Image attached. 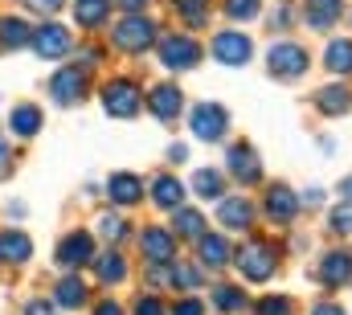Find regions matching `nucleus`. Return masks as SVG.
<instances>
[{
  "label": "nucleus",
  "instance_id": "35",
  "mask_svg": "<svg viewBox=\"0 0 352 315\" xmlns=\"http://www.w3.org/2000/svg\"><path fill=\"white\" fill-rule=\"evenodd\" d=\"M254 315H295V303L287 295H266V299H258Z\"/></svg>",
  "mask_w": 352,
  "mask_h": 315
},
{
  "label": "nucleus",
  "instance_id": "24",
  "mask_svg": "<svg viewBox=\"0 0 352 315\" xmlns=\"http://www.w3.org/2000/svg\"><path fill=\"white\" fill-rule=\"evenodd\" d=\"M316 111H320V115H328V119L349 115V111H352V90H349V86H324V90L316 94Z\"/></svg>",
  "mask_w": 352,
  "mask_h": 315
},
{
  "label": "nucleus",
  "instance_id": "22",
  "mask_svg": "<svg viewBox=\"0 0 352 315\" xmlns=\"http://www.w3.org/2000/svg\"><path fill=\"white\" fill-rule=\"evenodd\" d=\"M152 205L176 213V209L184 205V184H180L176 176H168V172H164V176H156V180H152Z\"/></svg>",
  "mask_w": 352,
  "mask_h": 315
},
{
  "label": "nucleus",
  "instance_id": "16",
  "mask_svg": "<svg viewBox=\"0 0 352 315\" xmlns=\"http://www.w3.org/2000/svg\"><path fill=\"white\" fill-rule=\"evenodd\" d=\"M320 283H324L328 291L349 287L352 283V254L349 250H332V254H324V262H320Z\"/></svg>",
  "mask_w": 352,
  "mask_h": 315
},
{
  "label": "nucleus",
  "instance_id": "3",
  "mask_svg": "<svg viewBox=\"0 0 352 315\" xmlns=\"http://www.w3.org/2000/svg\"><path fill=\"white\" fill-rule=\"evenodd\" d=\"M160 29L144 17V12H131V17H123L115 29H111V41H115V50H123V54H148L160 37H156Z\"/></svg>",
  "mask_w": 352,
  "mask_h": 315
},
{
  "label": "nucleus",
  "instance_id": "33",
  "mask_svg": "<svg viewBox=\"0 0 352 315\" xmlns=\"http://www.w3.org/2000/svg\"><path fill=\"white\" fill-rule=\"evenodd\" d=\"M98 234H102V241H111V246H115V241H123V237H127V221H123L119 213H102V217H98Z\"/></svg>",
  "mask_w": 352,
  "mask_h": 315
},
{
  "label": "nucleus",
  "instance_id": "10",
  "mask_svg": "<svg viewBox=\"0 0 352 315\" xmlns=\"http://www.w3.org/2000/svg\"><path fill=\"white\" fill-rule=\"evenodd\" d=\"M70 45H74V37L62 29V25H41V29H33V50H37V58H45V62H58V58H66L70 54Z\"/></svg>",
  "mask_w": 352,
  "mask_h": 315
},
{
  "label": "nucleus",
  "instance_id": "4",
  "mask_svg": "<svg viewBox=\"0 0 352 315\" xmlns=\"http://www.w3.org/2000/svg\"><path fill=\"white\" fill-rule=\"evenodd\" d=\"M144 90H140V82L135 78H111L102 86V111L111 115V119H135L140 111H144Z\"/></svg>",
  "mask_w": 352,
  "mask_h": 315
},
{
  "label": "nucleus",
  "instance_id": "19",
  "mask_svg": "<svg viewBox=\"0 0 352 315\" xmlns=\"http://www.w3.org/2000/svg\"><path fill=\"white\" fill-rule=\"evenodd\" d=\"M33 258V241L25 230H0V262L4 266H21Z\"/></svg>",
  "mask_w": 352,
  "mask_h": 315
},
{
  "label": "nucleus",
  "instance_id": "25",
  "mask_svg": "<svg viewBox=\"0 0 352 315\" xmlns=\"http://www.w3.org/2000/svg\"><path fill=\"white\" fill-rule=\"evenodd\" d=\"M197 254H201V262H205V266H213V270H217V266H226V262L234 258V254H230V241H226L221 234H201V237H197Z\"/></svg>",
  "mask_w": 352,
  "mask_h": 315
},
{
  "label": "nucleus",
  "instance_id": "42",
  "mask_svg": "<svg viewBox=\"0 0 352 315\" xmlns=\"http://www.w3.org/2000/svg\"><path fill=\"white\" fill-rule=\"evenodd\" d=\"M8 172H12V148H8V144L0 140V180H4Z\"/></svg>",
  "mask_w": 352,
  "mask_h": 315
},
{
  "label": "nucleus",
  "instance_id": "45",
  "mask_svg": "<svg viewBox=\"0 0 352 315\" xmlns=\"http://www.w3.org/2000/svg\"><path fill=\"white\" fill-rule=\"evenodd\" d=\"M29 8H37V12H58L62 0H29Z\"/></svg>",
  "mask_w": 352,
  "mask_h": 315
},
{
  "label": "nucleus",
  "instance_id": "40",
  "mask_svg": "<svg viewBox=\"0 0 352 315\" xmlns=\"http://www.w3.org/2000/svg\"><path fill=\"white\" fill-rule=\"evenodd\" d=\"M25 315H62V307H58V303H50V299H29Z\"/></svg>",
  "mask_w": 352,
  "mask_h": 315
},
{
  "label": "nucleus",
  "instance_id": "49",
  "mask_svg": "<svg viewBox=\"0 0 352 315\" xmlns=\"http://www.w3.org/2000/svg\"><path fill=\"white\" fill-rule=\"evenodd\" d=\"M188 156V148H184V144H173V148H168V160H184Z\"/></svg>",
  "mask_w": 352,
  "mask_h": 315
},
{
  "label": "nucleus",
  "instance_id": "39",
  "mask_svg": "<svg viewBox=\"0 0 352 315\" xmlns=\"http://www.w3.org/2000/svg\"><path fill=\"white\" fill-rule=\"evenodd\" d=\"M270 29H274V33H287V29H291V8H287V4H278V8L270 12Z\"/></svg>",
  "mask_w": 352,
  "mask_h": 315
},
{
  "label": "nucleus",
  "instance_id": "13",
  "mask_svg": "<svg viewBox=\"0 0 352 315\" xmlns=\"http://www.w3.org/2000/svg\"><path fill=\"white\" fill-rule=\"evenodd\" d=\"M226 164H230V176H234L238 184H258V180H263V164H258V152H254L250 144H234L230 156H226Z\"/></svg>",
  "mask_w": 352,
  "mask_h": 315
},
{
  "label": "nucleus",
  "instance_id": "23",
  "mask_svg": "<svg viewBox=\"0 0 352 315\" xmlns=\"http://www.w3.org/2000/svg\"><path fill=\"white\" fill-rule=\"evenodd\" d=\"M324 70H332L336 78H352V41L349 37H332L324 50Z\"/></svg>",
  "mask_w": 352,
  "mask_h": 315
},
{
  "label": "nucleus",
  "instance_id": "15",
  "mask_svg": "<svg viewBox=\"0 0 352 315\" xmlns=\"http://www.w3.org/2000/svg\"><path fill=\"white\" fill-rule=\"evenodd\" d=\"M180 107H184V94H180V86H173V82H160V86H152V94H148V111H152L160 123H173L176 115H180Z\"/></svg>",
  "mask_w": 352,
  "mask_h": 315
},
{
  "label": "nucleus",
  "instance_id": "27",
  "mask_svg": "<svg viewBox=\"0 0 352 315\" xmlns=\"http://www.w3.org/2000/svg\"><path fill=\"white\" fill-rule=\"evenodd\" d=\"M33 45V29L21 17H0V50H25Z\"/></svg>",
  "mask_w": 352,
  "mask_h": 315
},
{
  "label": "nucleus",
  "instance_id": "21",
  "mask_svg": "<svg viewBox=\"0 0 352 315\" xmlns=\"http://www.w3.org/2000/svg\"><path fill=\"white\" fill-rule=\"evenodd\" d=\"M8 131L21 135V140H33V135L41 131V107H33V102H16V107L8 111Z\"/></svg>",
  "mask_w": 352,
  "mask_h": 315
},
{
  "label": "nucleus",
  "instance_id": "2",
  "mask_svg": "<svg viewBox=\"0 0 352 315\" xmlns=\"http://www.w3.org/2000/svg\"><path fill=\"white\" fill-rule=\"evenodd\" d=\"M266 70H270V78H278V82H295L311 70V54L299 41H274L266 50Z\"/></svg>",
  "mask_w": 352,
  "mask_h": 315
},
{
  "label": "nucleus",
  "instance_id": "43",
  "mask_svg": "<svg viewBox=\"0 0 352 315\" xmlns=\"http://www.w3.org/2000/svg\"><path fill=\"white\" fill-rule=\"evenodd\" d=\"M311 315H349V312H344L340 303H328V299H324V303H316V307H311Z\"/></svg>",
  "mask_w": 352,
  "mask_h": 315
},
{
  "label": "nucleus",
  "instance_id": "44",
  "mask_svg": "<svg viewBox=\"0 0 352 315\" xmlns=\"http://www.w3.org/2000/svg\"><path fill=\"white\" fill-rule=\"evenodd\" d=\"M320 201H324V193H320V188H307V193L299 197V205H307V209H316Z\"/></svg>",
  "mask_w": 352,
  "mask_h": 315
},
{
  "label": "nucleus",
  "instance_id": "36",
  "mask_svg": "<svg viewBox=\"0 0 352 315\" xmlns=\"http://www.w3.org/2000/svg\"><path fill=\"white\" fill-rule=\"evenodd\" d=\"M173 287H201V270L192 262H173Z\"/></svg>",
  "mask_w": 352,
  "mask_h": 315
},
{
  "label": "nucleus",
  "instance_id": "46",
  "mask_svg": "<svg viewBox=\"0 0 352 315\" xmlns=\"http://www.w3.org/2000/svg\"><path fill=\"white\" fill-rule=\"evenodd\" d=\"M94 315H123V307H119L115 299H102V303L94 307Z\"/></svg>",
  "mask_w": 352,
  "mask_h": 315
},
{
  "label": "nucleus",
  "instance_id": "18",
  "mask_svg": "<svg viewBox=\"0 0 352 315\" xmlns=\"http://www.w3.org/2000/svg\"><path fill=\"white\" fill-rule=\"evenodd\" d=\"M340 12H344V0H307V4H303V21H307V29H316V33H328V29L340 21Z\"/></svg>",
  "mask_w": 352,
  "mask_h": 315
},
{
  "label": "nucleus",
  "instance_id": "28",
  "mask_svg": "<svg viewBox=\"0 0 352 315\" xmlns=\"http://www.w3.org/2000/svg\"><path fill=\"white\" fill-rule=\"evenodd\" d=\"M90 266H94L98 283H107V287H115V283H123V279H127V262H123V254H115V250H107V254H102V258H94Z\"/></svg>",
  "mask_w": 352,
  "mask_h": 315
},
{
  "label": "nucleus",
  "instance_id": "34",
  "mask_svg": "<svg viewBox=\"0 0 352 315\" xmlns=\"http://www.w3.org/2000/svg\"><path fill=\"white\" fill-rule=\"evenodd\" d=\"M221 8H226V17H230V21H254L263 4H258V0H226Z\"/></svg>",
  "mask_w": 352,
  "mask_h": 315
},
{
  "label": "nucleus",
  "instance_id": "11",
  "mask_svg": "<svg viewBox=\"0 0 352 315\" xmlns=\"http://www.w3.org/2000/svg\"><path fill=\"white\" fill-rule=\"evenodd\" d=\"M263 209H266V217H270L274 226H291V221H295V213H299L303 205H299V197H295L287 184H270V188H266Z\"/></svg>",
  "mask_w": 352,
  "mask_h": 315
},
{
  "label": "nucleus",
  "instance_id": "31",
  "mask_svg": "<svg viewBox=\"0 0 352 315\" xmlns=\"http://www.w3.org/2000/svg\"><path fill=\"white\" fill-rule=\"evenodd\" d=\"M173 234H176V237H188V241H197V237L205 234V217H201L197 209H184V205H180V209L173 213Z\"/></svg>",
  "mask_w": 352,
  "mask_h": 315
},
{
  "label": "nucleus",
  "instance_id": "47",
  "mask_svg": "<svg viewBox=\"0 0 352 315\" xmlns=\"http://www.w3.org/2000/svg\"><path fill=\"white\" fill-rule=\"evenodd\" d=\"M340 201H344V205H352V176H344V180H340Z\"/></svg>",
  "mask_w": 352,
  "mask_h": 315
},
{
  "label": "nucleus",
  "instance_id": "7",
  "mask_svg": "<svg viewBox=\"0 0 352 315\" xmlns=\"http://www.w3.org/2000/svg\"><path fill=\"white\" fill-rule=\"evenodd\" d=\"M209 54H213V62H221V66L238 70V66H246V62L254 58V41H250V33L221 29V33L209 41Z\"/></svg>",
  "mask_w": 352,
  "mask_h": 315
},
{
  "label": "nucleus",
  "instance_id": "12",
  "mask_svg": "<svg viewBox=\"0 0 352 315\" xmlns=\"http://www.w3.org/2000/svg\"><path fill=\"white\" fill-rule=\"evenodd\" d=\"M107 197H111V205L131 209V205L144 201V180H140L135 172H111V176H107Z\"/></svg>",
  "mask_w": 352,
  "mask_h": 315
},
{
  "label": "nucleus",
  "instance_id": "17",
  "mask_svg": "<svg viewBox=\"0 0 352 315\" xmlns=\"http://www.w3.org/2000/svg\"><path fill=\"white\" fill-rule=\"evenodd\" d=\"M217 221H221L226 230H250V226H254V205H250L246 197H221Z\"/></svg>",
  "mask_w": 352,
  "mask_h": 315
},
{
  "label": "nucleus",
  "instance_id": "20",
  "mask_svg": "<svg viewBox=\"0 0 352 315\" xmlns=\"http://www.w3.org/2000/svg\"><path fill=\"white\" fill-rule=\"evenodd\" d=\"M54 303H58L62 312H78V307H87V303H90L87 283H82L78 274H66V279L54 287Z\"/></svg>",
  "mask_w": 352,
  "mask_h": 315
},
{
  "label": "nucleus",
  "instance_id": "29",
  "mask_svg": "<svg viewBox=\"0 0 352 315\" xmlns=\"http://www.w3.org/2000/svg\"><path fill=\"white\" fill-rule=\"evenodd\" d=\"M111 17V0H74V21L82 29H98Z\"/></svg>",
  "mask_w": 352,
  "mask_h": 315
},
{
  "label": "nucleus",
  "instance_id": "26",
  "mask_svg": "<svg viewBox=\"0 0 352 315\" xmlns=\"http://www.w3.org/2000/svg\"><path fill=\"white\" fill-rule=\"evenodd\" d=\"M192 193H197L201 201H221V197H226V176H221L217 168H197V172H192Z\"/></svg>",
  "mask_w": 352,
  "mask_h": 315
},
{
  "label": "nucleus",
  "instance_id": "30",
  "mask_svg": "<svg viewBox=\"0 0 352 315\" xmlns=\"http://www.w3.org/2000/svg\"><path fill=\"white\" fill-rule=\"evenodd\" d=\"M246 291L242 287H234V283H221V287H213V307L217 312H226V315H234V312H246Z\"/></svg>",
  "mask_w": 352,
  "mask_h": 315
},
{
  "label": "nucleus",
  "instance_id": "48",
  "mask_svg": "<svg viewBox=\"0 0 352 315\" xmlns=\"http://www.w3.org/2000/svg\"><path fill=\"white\" fill-rule=\"evenodd\" d=\"M119 4H123L127 12H140V8H148V0H119Z\"/></svg>",
  "mask_w": 352,
  "mask_h": 315
},
{
  "label": "nucleus",
  "instance_id": "32",
  "mask_svg": "<svg viewBox=\"0 0 352 315\" xmlns=\"http://www.w3.org/2000/svg\"><path fill=\"white\" fill-rule=\"evenodd\" d=\"M173 8L188 25H205L209 21V0H173Z\"/></svg>",
  "mask_w": 352,
  "mask_h": 315
},
{
  "label": "nucleus",
  "instance_id": "38",
  "mask_svg": "<svg viewBox=\"0 0 352 315\" xmlns=\"http://www.w3.org/2000/svg\"><path fill=\"white\" fill-rule=\"evenodd\" d=\"M135 315H168V312H164V303L156 295H140L135 299Z\"/></svg>",
  "mask_w": 352,
  "mask_h": 315
},
{
  "label": "nucleus",
  "instance_id": "6",
  "mask_svg": "<svg viewBox=\"0 0 352 315\" xmlns=\"http://www.w3.org/2000/svg\"><path fill=\"white\" fill-rule=\"evenodd\" d=\"M188 131L201 144H221L226 131H230V111L221 102H197L192 115H188Z\"/></svg>",
  "mask_w": 352,
  "mask_h": 315
},
{
  "label": "nucleus",
  "instance_id": "14",
  "mask_svg": "<svg viewBox=\"0 0 352 315\" xmlns=\"http://www.w3.org/2000/svg\"><path fill=\"white\" fill-rule=\"evenodd\" d=\"M140 250L148 262H173L176 258V234L164 230V226H144L140 234Z\"/></svg>",
  "mask_w": 352,
  "mask_h": 315
},
{
  "label": "nucleus",
  "instance_id": "9",
  "mask_svg": "<svg viewBox=\"0 0 352 315\" xmlns=\"http://www.w3.org/2000/svg\"><path fill=\"white\" fill-rule=\"evenodd\" d=\"M82 94H87V70H78V66H62L50 78V98L58 107H74V102H82Z\"/></svg>",
  "mask_w": 352,
  "mask_h": 315
},
{
  "label": "nucleus",
  "instance_id": "37",
  "mask_svg": "<svg viewBox=\"0 0 352 315\" xmlns=\"http://www.w3.org/2000/svg\"><path fill=\"white\" fill-rule=\"evenodd\" d=\"M328 230L340 237H352V205H340L332 217H328Z\"/></svg>",
  "mask_w": 352,
  "mask_h": 315
},
{
  "label": "nucleus",
  "instance_id": "1",
  "mask_svg": "<svg viewBox=\"0 0 352 315\" xmlns=\"http://www.w3.org/2000/svg\"><path fill=\"white\" fill-rule=\"evenodd\" d=\"M230 262L238 266L242 279H250V283H270L274 270H278V246L266 241V237H250V241H242V246L234 250Z\"/></svg>",
  "mask_w": 352,
  "mask_h": 315
},
{
  "label": "nucleus",
  "instance_id": "41",
  "mask_svg": "<svg viewBox=\"0 0 352 315\" xmlns=\"http://www.w3.org/2000/svg\"><path fill=\"white\" fill-rule=\"evenodd\" d=\"M173 315H205V303L201 299H180L173 307Z\"/></svg>",
  "mask_w": 352,
  "mask_h": 315
},
{
  "label": "nucleus",
  "instance_id": "5",
  "mask_svg": "<svg viewBox=\"0 0 352 315\" xmlns=\"http://www.w3.org/2000/svg\"><path fill=\"white\" fill-rule=\"evenodd\" d=\"M156 50H160V66L164 70H192L197 62H201V41L197 37H188V33H164L160 41H156Z\"/></svg>",
  "mask_w": 352,
  "mask_h": 315
},
{
  "label": "nucleus",
  "instance_id": "8",
  "mask_svg": "<svg viewBox=\"0 0 352 315\" xmlns=\"http://www.w3.org/2000/svg\"><path fill=\"white\" fill-rule=\"evenodd\" d=\"M90 262H94V237L87 230H70L58 241V266L62 270H82Z\"/></svg>",
  "mask_w": 352,
  "mask_h": 315
}]
</instances>
